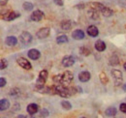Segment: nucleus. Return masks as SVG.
Returning <instances> with one entry per match:
<instances>
[{"instance_id": "f257e3e1", "label": "nucleus", "mask_w": 126, "mask_h": 118, "mask_svg": "<svg viewBox=\"0 0 126 118\" xmlns=\"http://www.w3.org/2000/svg\"><path fill=\"white\" fill-rule=\"evenodd\" d=\"M74 78L73 73L71 71H66L63 74H56L53 76V82L56 84L69 85Z\"/></svg>"}, {"instance_id": "f03ea898", "label": "nucleus", "mask_w": 126, "mask_h": 118, "mask_svg": "<svg viewBox=\"0 0 126 118\" xmlns=\"http://www.w3.org/2000/svg\"><path fill=\"white\" fill-rule=\"evenodd\" d=\"M73 90H75V88L66 87V85H63V84H56V85H54L55 94H58L59 96H61L63 98H68V97L72 96L73 93H74Z\"/></svg>"}, {"instance_id": "7ed1b4c3", "label": "nucleus", "mask_w": 126, "mask_h": 118, "mask_svg": "<svg viewBox=\"0 0 126 118\" xmlns=\"http://www.w3.org/2000/svg\"><path fill=\"white\" fill-rule=\"evenodd\" d=\"M47 75H48V74H47V71H46V70H43L40 72L39 77L36 81V89L37 90L40 91L43 87H45V83L47 79Z\"/></svg>"}, {"instance_id": "20e7f679", "label": "nucleus", "mask_w": 126, "mask_h": 118, "mask_svg": "<svg viewBox=\"0 0 126 118\" xmlns=\"http://www.w3.org/2000/svg\"><path fill=\"white\" fill-rule=\"evenodd\" d=\"M111 75H112V78L114 80V85L115 86H119L121 85L122 83V73L116 69H113L111 70Z\"/></svg>"}, {"instance_id": "39448f33", "label": "nucleus", "mask_w": 126, "mask_h": 118, "mask_svg": "<svg viewBox=\"0 0 126 118\" xmlns=\"http://www.w3.org/2000/svg\"><path fill=\"white\" fill-rule=\"evenodd\" d=\"M19 42L22 44H28L32 42V35L29 32L23 31L19 35Z\"/></svg>"}, {"instance_id": "423d86ee", "label": "nucleus", "mask_w": 126, "mask_h": 118, "mask_svg": "<svg viewBox=\"0 0 126 118\" xmlns=\"http://www.w3.org/2000/svg\"><path fill=\"white\" fill-rule=\"evenodd\" d=\"M16 62H17V64H18L21 68H23L24 70H31L32 69L31 63H30L27 59L24 58V57H18V58L16 59Z\"/></svg>"}, {"instance_id": "0eeeda50", "label": "nucleus", "mask_w": 126, "mask_h": 118, "mask_svg": "<svg viewBox=\"0 0 126 118\" xmlns=\"http://www.w3.org/2000/svg\"><path fill=\"white\" fill-rule=\"evenodd\" d=\"M76 59L73 55H66L62 58V65L64 67H71L75 64Z\"/></svg>"}, {"instance_id": "6e6552de", "label": "nucleus", "mask_w": 126, "mask_h": 118, "mask_svg": "<svg viewBox=\"0 0 126 118\" xmlns=\"http://www.w3.org/2000/svg\"><path fill=\"white\" fill-rule=\"evenodd\" d=\"M18 16H20V14L18 12L11 11V12H8V14H6V15H2V18L6 21H12V20L17 18Z\"/></svg>"}, {"instance_id": "1a4fd4ad", "label": "nucleus", "mask_w": 126, "mask_h": 118, "mask_svg": "<svg viewBox=\"0 0 126 118\" xmlns=\"http://www.w3.org/2000/svg\"><path fill=\"white\" fill-rule=\"evenodd\" d=\"M43 17H44V13L41 10L34 11L30 15V19L33 21H40V20L43 19Z\"/></svg>"}, {"instance_id": "9d476101", "label": "nucleus", "mask_w": 126, "mask_h": 118, "mask_svg": "<svg viewBox=\"0 0 126 118\" xmlns=\"http://www.w3.org/2000/svg\"><path fill=\"white\" fill-rule=\"evenodd\" d=\"M49 33H50V30H49L48 27H43V28H41V29L36 33V36H37L39 39H44V38L48 37Z\"/></svg>"}, {"instance_id": "9b49d317", "label": "nucleus", "mask_w": 126, "mask_h": 118, "mask_svg": "<svg viewBox=\"0 0 126 118\" xmlns=\"http://www.w3.org/2000/svg\"><path fill=\"white\" fill-rule=\"evenodd\" d=\"M27 55H28V57L30 59H32V60H37V59L40 58L41 53H40V51H39L38 49H36V48H31V49L28 50Z\"/></svg>"}, {"instance_id": "f8f14e48", "label": "nucleus", "mask_w": 126, "mask_h": 118, "mask_svg": "<svg viewBox=\"0 0 126 118\" xmlns=\"http://www.w3.org/2000/svg\"><path fill=\"white\" fill-rule=\"evenodd\" d=\"M90 77H91L90 73L87 71H82L79 74V79L80 82H87L90 79Z\"/></svg>"}, {"instance_id": "ddd939ff", "label": "nucleus", "mask_w": 126, "mask_h": 118, "mask_svg": "<svg viewBox=\"0 0 126 118\" xmlns=\"http://www.w3.org/2000/svg\"><path fill=\"white\" fill-rule=\"evenodd\" d=\"M26 110H27V112L29 113V114H35V113H37L38 112V110H39V106H38V104H36V103H29L28 105H27V107H26Z\"/></svg>"}, {"instance_id": "4468645a", "label": "nucleus", "mask_w": 126, "mask_h": 118, "mask_svg": "<svg viewBox=\"0 0 126 118\" xmlns=\"http://www.w3.org/2000/svg\"><path fill=\"white\" fill-rule=\"evenodd\" d=\"M72 37L75 40H82L84 38V33H83L82 30L77 29L72 32Z\"/></svg>"}, {"instance_id": "2eb2a0df", "label": "nucleus", "mask_w": 126, "mask_h": 118, "mask_svg": "<svg viewBox=\"0 0 126 118\" xmlns=\"http://www.w3.org/2000/svg\"><path fill=\"white\" fill-rule=\"evenodd\" d=\"M87 34L90 36V37H96V36H98V34H99V30L98 28L95 26V25H90V26H88V28H87Z\"/></svg>"}, {"instance_id": "dca6fc26", "label": "nucleus", "mask_w": 126, "mask_h": 118, "mask_svg": "<svg viewBox=\"0 0 126 118\" xmlns=\"http://www.w3.org/2000/svg\"><path fill=\"white\" fill-rule=\"evenodd\" d=\"M5 43L7 45L9 46H14L17 44V39H16L15 36H8L5 40Z\"/></svg>"}, {"instance_id": "f3484780", "label": "nucleus", "mask_w": 126, "mask_h": 118, "mask_svg": "<svg viewBox=\"0 0 126 118\" xmlns=\"http://www.w3.org/2000/svg\"><path fill=\"white\" fill-rule=\"evenodd\" d=\"M95 46V49L97 50V51H104L105 49H106V44L102 41V40H98L94 44Z\"/></svg>"}, {"instance_id": "a211bd4d", "label": "nucleus", "mask_w": 126, "mask_h": 118, "mask_svg": "<svg viewBox=\"0 0 126 118\" xmlns=\"http://www.w3.org/2000/svg\"><path fill=\"white\" fill-rule=\"evenodd\" d=\"M89 6H90V8H93L95 10H97L98 12H102V10L106 7V6H104V5H103L102 3H100V2H90Z\"/></svg>"}, {"instance_id": "6ab92c4d", "label": "nucleus", "mask_w": 126, "mask_h": 118, "mask_svg": "<svg viewBox=\"0 0 126 118\" xmlns=\"http://www.w3.org/2000/svg\"><path fill=\"white\" fill-rule=\"evenodd\" d=\"M9 107H10V102L7 99H1V101H0V110L1 111L6 110Z\"/></svg>"}, {"instance_id": "aec40b11", "label": "nucleus", "mask_w": 126, "mask_h": 118, "mask_svg": "<svg viewBox=\"0 0 126 118\" xmlns=\"http://www.w3.org/2000/svg\"><path fill=\"white\" fill-rule=\"evenodd\" d=\"M117 113V110L115 107H109L105 110V114L107 116H110V117H112V116H115Z\"/></svg>"}, {"instance_id": "412c9836", "label": "nucleus", "mask_w": 126, "mask_h": 118, "mask_svg": "<svg viewBox=\"0 0 126 118\" xmlns=\"http://www.w3.org/2000/svg\"><path fill=\"white\" fill-rule=\"evenodd\" d=\"M101 14L104 15V16H106V17H109V16H111V15H112L113 11H112L111 9H110V8H108V7H105V8L102 10Z\"/></svg>"}, {"instance_id": "4be33fe9", "label": "nucleus", "mask_w": 126, "mask_h": 118, "mask_svg": "<svg viewBox=\"0 0 126 118\" xmlns=\"http://www.w3.org/2000/svg\"><path fill=\"white\" fill-rule=\"evenodd\" d=\"M88 15H89L91 18H93V19H97V18L99 17L98 11L95 10V9H93V8H90V10L88 11Z\"/></svg>"}, {"instance_id": "5701e85b", "label": "nucleus", "mask_w": 126, "mask_h": 118, "mask_svg": "<svg viewBox=\"0 0 126 118\" xmlns=\"http://www.w3.org/2000/svg\"><path fill=\"white\" fill-rule=\"evenodd\" d=\"M60 26H61V28L63 30H69L71 29L72 24H71L70 20H63L62 22H61V24H60Z\"/></svg>"}, {"instance_id": "b1692460", "label": "nucleus", "mask_w": 126, "mask_h": 118, "mask_svg": "<svg viewBox=\"0 0 126 118\" xmlns=\"http://www.w3.org/2000/svg\"><path fill=\"white\" fill-rule=\"evenodd\" d=\"M79 51H80V54H82V55H84V56H87V55H89V54L91 53V49H90L89 47H87V46H82V47H80V48H79Z\"/></svg>"}, {"instance_id": "393cba45", "label": "nucleus", "mask_w": 126, "mask_h": 118, "mask_svg": "<svg viewBox=\"0 0 126 118\" xmlns=\"http://www.w3.org/2000/svg\"><path fill=\"white\" fill-rule=\"evenodd\" d=\"M68 42V38L66 35H60L56 38V43L57 44H64V43H67Z\"/></svg>"}, {"instance_id": "a878e982", "label": "nucleus", "mask_w": 126, "mask_h": 118, "mask_svg": "<svg viewBox=\"0 0 126 118\" xmlns=\"http://www.w3.org/2000/svg\"><path fill=\"white\" fill-rule=\"evenodd\" d=\"M119 63V59L117 57V55H112L110 58V64L111 66H116Z\"/></svg>"}, {"instance_id": "bb28decb", "label": "nucleus", "mask_w": 126, "mask_h": 118, "mask_svg": "<svg viewBox=\"0 0 126 118\" xmlns=\"http://www.w3.org/2000/svg\"><path fill=\"white\" fill-rule=\"evenodd\" d=\"M22 7H23V9L25 11H31L34 8V6H33V4H32L31 2H24L22 4Z\"/></svg>"}, {"instance_id": "cd10ccee", "label": "nucleus", "mask_w": 126, "mask_h": 118, "mask_svg": "<svg viewBox=\"0 0 126 118\" xmlns=\"http://www.w3.org/2000/svg\"><path fill=\"white\" fill-rule=\"evenodd\" d=\"M61 106L66 110H70L72 108V104L69 103L68 101H62L61 102Z\"/></svg>"}, {"instance_id": "c85d7f7f", "label": "nucleus", "mask_w": 126, "mask_h": 118, "mask_svg": "<svg viewBox=\"0 0 126 118\" xmlns=\"http://www.w3.org/2000/svg\"><path fill=\"white\" fill-rule=\"evenodd\" d=\"M100 80H101V82L103 84H107L108 83V77H107L105 73H101L100 74Z\"/></svg>"}, {"instance_id": "c756f323", "label": "nucleus", "mask_w": 126, "mask_h": 118, "mask_svg": "<svg viewBox=\"0 0 126 118\" xmlns=\"http://www.w3.org/2000/svg\"><path fill=\"white\" fill-rule=\"evenodd\" d=\"M8 67V62L6 59H1L0 60V69L1 70H4Z\"/></svg>"}, {"instance_id": "7c9ffc66", "label": "nucleus", "mask_w": 126, "mask_h": 118, "mask_svg": "<svg viewBox=\"0 0 126 118\" xmlns=\"http://www.w3.org/2000/svg\"><path fill=\"white\" fill-rule=\"evenodd\" d=\"M48 111H47V109L46 108H44V109H42L41 110V112H40V117H48Z\"/></svg>"}, {"instance_id": "2f4dec72", "label": "nucleus", "mask_w": 126, "mask_h": 118, "mask_svg": "<svg viewBox=\"0 0 126 118\" xmlns=\"http://www.w3.org/2000/svg\"><path fill=\"white\" fill-rule=\"evenodd\" d=\"M119 109H120V111H121V112L126 113V103H121V104L119 105Z\"/></svg>"}, {"instance_id": "473e14b6", "label": "nucleus", "mask_w": 126, "mask_h": 118, "mask_svg": "<svg viewBox=\"0 0 126 118\" xmlns=\"http://www.w3.org/2000/svg\"><path fill=\"white\" fill-rule=\"evenodd\" d=\"M6 83H7V80H6L4 77H1V78H0V86H1V87H4V86L6 85Z\"/></svg>"}, {"instance_id": "72a5a7b5", "label": "nucleus", "mask_w": 126, "mask_h": 118, "mask_svg": "<svg viewBox=\"0 0 126 118\" xmlns=\"http://www.w3.org/2000/svg\"><path fill=\"white\" fill-rule=\"evenodd\" d=\"M16 94H19V91H18V89H12L11 90V92H10V95L11 96H15Z\"/></svg>"}, {"instance_id": "f704fd0d", "label": "nucleus", "mask_w": 126, "mask_h": 118, "mask_svg": "<svg viewBox=\"0 0 126 118\" xmlns=\"http://www.w3.org/2000/svg\"><path fill=\"white\" fill-rule=\"evenodd\" d=\"M54 3L57 6H63V0H54Z\"/></svg>"}, {"instance_id": "c9c22d12", "label": "nucleus", "mask_w": 126, "mask_h": 118, "mask_svg": "<svg viewBox=\"0 0 126 118\" xmlns=\"http://www.w3.org/2000/svg\"><path fill=\"white\" fill-rule=\"evenodd\" d=\"M8 1H9V0H0V5H1V7L6 6V4L8 3Z\"/></svg>"}, {"instance_id": "e433bc0d", "label": "nucleus", "mask_w": 126, "mask_h": 118, "mask_svg": "<svg viewBox=\"0 0 126 118\" xmlns=\"http://www.w3.org/2000/svg\"><path fill=\"white\" fill-rule=\"evenodd\" d=\"M122 88H123V90H124V91L126 92V83L124 84V85H123V86H122Z\"/></svg>"}, {"instance_id": "4c0bfd02", "label": "nucleus", "mask_w": 126, "mask_h": 118, "mask_svg": "<svg viewBox=\"0 0 126 118\" xmlns=\"http://www.w3.org/2000/svg\"><path fill=\"white\" fill-rule=\"evenodd\" d=\"M123 68H124V69L126 70V63H124V65H123Z\"/></svg>"}]
</instances>
